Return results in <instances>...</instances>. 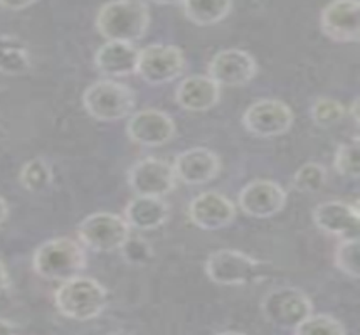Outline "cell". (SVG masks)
<instances>
[{
	"instance_id": "21",
	"label": "cell",
	"mask_w": 360,
	"mask_h": 335,
	"mask_svg": "<svg viewBox=\"0 0 360 335\" xmlns=\"http://www.w3.org/2000/svg\"><path fill=\"white\" fill-rule=\"evenodd\" d=\"M32 59L29 47L17 36H0V75L20 76L31 71Z\"/></svg>"
},
{
	"instance_id": "11",
	"label": "cell",
	"mask_w": 360,
	"mask_h": 335,
	"mask_svg": "<svg viewBox=\"0 0 360 335\" xmlns=\"http://www.w3.org/2000/svg\"><path fill=\"white\" fill-rule=\"evenodd\" d=\"M174 165L158 157H145L128 170V186L135 196L164 197L175 189Z\"/></svg>"
},
{
	"instance_id": "22",
	"label": "cell",
	"mask_w": 360,
	"mask_h": 335,
	"mask_svg": "<svg viewBox=\"0 0 360 335\" xmlns=\"http://www.w3.org/2000/svg\"><path fill=\"white\" fill-rule=\"evenodd\" d=\"M184 14L199 27L219 24L233 11V0H184Z\"/></svg>"
},
{
	"instance_id": "30",
	"label": "cell",
	"mask_w": 360,
	"mask_h": 335,
	"mask_svg": "<svg viewBox=\"0 0 360 335\" xmlns=\"http://www.w3.org/2000/svg\"><path fill=\"white\" fill-rule=\"evenodd\" d=\"M37 0H0V7L7 8V11H24V8H29L34 6Z\"/></svg>"
},
{
	"instance_id": "4",
	"label": "cell",
	"mask_w": 360,
	"mask_h": 335,
	"mask_svg": "<svg viewBox=\"0 0 360 335\" xmlns=\"http://www.w3.org/2000/svg\"><path fill=\"white\" fill-rule=\"evenodd\" d=\"M135 91L130 86L113 80H100L89 84L83 93V106L89 117L98 122L113 123L134 113Z\"/></svg>"
},
{
	"instance_id": "10",
	"label": "cell",
	"mask_w": 360,
	"mask_h": 335,
	"mask_svg": "<svg viewBox=\"0 0 360 335\" xmlns=\"http://www.w3.org/2000/svg\"><path fill=\"white\" fill-rule=\"evenodd\" d=\"M288 194L280 184L268 179L251 180L238 197L239 209L252 219H271L285 209Z\"/></svg>"
},
{
	"instance_id": "2",
	"label": "cell",
	"mask_w": 360,
	"mask_h": 335,
	"mask_svg": "<svg viewBox=\"0 0 360 335\" xmlns=\"http://www.w3.org/2000/svg\"><path fill=\"white\" fill-rule=\"evenodd\" d=\"M88 258L84 246L71 238L47 239L32 256V268L49 282H66L79 277L86 270Z\"/></svg>"
},
{
	"instance_id": "27",
	"label": "cell",
	"mask_w": 360,
	"mask_h": 335,
	"mask_svg": "<svg viewBox=\"0 0 360 335\" xmlns=\"http://www.w3.org/2000/svg\"><path fill=\"white\" fill-rule=\"evenodd\" d=\"M347 108L340 101L333 100V98L321 96L311 106V118H314L315 125L321 128L335 127L342 120L345 118Z\"/></svg>"
},
{
	"instance_id": "35",
	"label": "cell",
	"mask_w": 360,
	"mask_h": 335,
	"mask_svg": "<svg viewBox=\"0 0 360 335\" xmlns=\"http://www.w3.org/2000/svg\"><path fill=\"white\" fill-rule=\"evenodd\" d=\"M150 2L160 4V6H175V4H182L184 0H150Z\"/></svg>"
},
{
	"instance_id": "6",
	"label": "cell",
	"mask_w": 360,
	"mask_h": 335,
	"mask_svg": "<svg viewBox=\"0 0 360 335\" xmlns=\"http://www.w3.org/2000/svg\"><path fill=\"white\" fill-rule=\"evenodd\" d=\"M259 308L261 315L273 327L293 332L314 312V303L302 289L283 285L269 290L261 300Z\"/></svg>"
},
{
	"instance_id": "34",
	"label": "cell",
	"mask_w": 360,
	"mask_h": 335,
	"mask_svg": "<svg viewBox=\"0 0 360 335\" xmlns=\"http://www.w3.org/2000/svg\"><path fill=\"white\" fill-rule=\"evenodd\" d=\"M347 113H349L350 117H352L354 123H355V125H357V123H359V100H354L352 101V105H350L349 108H347Z\"/></svg>"
},
{
	"instance_id": "3",
	"label": "cell",
	"mask_w": 360,
	"mask_h": 335,
	"mask_svg": "<svg viewBox=\"0 0 360 335\" xmlns=\"http://www.w3.org/2000/svg\"><path fill=\"white\" fill-rule=\"evenodd\" d=\"M108 303V291L94 278L79 277L61 282L54 291V305L66 319L88 322L100 317Z\"/></svg>"
},
{
	"instance_id": "1",
	"label": "cell",
	"mask_w": 360,
	"mask_h": 335,
	"mask_svg": "<svg viewBox=\"0 0 360 335\" xmlns=\"http://www.w3.org/2000/svg\"><path fill=\"white\" fill-rule=\"evenodd\" d=\"M150 8L143 0H111L96 15V29L106 41L135 44L148 31Z\"/></svg>"
},
{
	"instance_id": "9",
	"label": "cell",
	"mask_w": 360,
	"mask_h": 335,
	"mask_svg": "<svg viewBox=\"0 0 360 335\" xmlns=\"http://www.w3.org/2000/svg\"><path fill=\"white\" fill-rule=\"evenodd\" d=\"M295 123L293 111L285 101L264 98L248 106L243 115V125L258 139H276L291 130Z\"/></svg>"
},
{
	"instance_id": "23",
	"label": "cell",
	"mask_w": 360,
	"mask_h": 335,
	"mask_svg": "<svg viewBox=\"0 0 360 335\" xmlns=\"http://www.w3.org/2000/svg\"><path fill=\"white\" fill-rule=\"evenodd\" d=\"M22 187L29 192H42L53 184V169L44 158L36 157L22 165L19 174Z\"/></svg>"
},
{
	"instance_id": "31",
	"label": "cell",
	"mask_w": 360,
	"mask_h": 335,
	"mask_svg": "<svg viewBox=\"0 0 360 335\" xmlns=\"http://www.w3.org/2000/svg\"><path fill=\"white\" fill-rule=\"evenodd\" d=\"M8 286H11V277H8L6 265H4L2 260H0V295H2Z\"/></svg>"
},
{
	"instance_id": "18",
	"label": "cell",
	"mask_w": 360,
	"mask_h": 335,
	"mask_svg": "<svg viewBox=\"0 0 360 335\" xmlns=\"http://www.w3.org/2000/svg\"><path fill=\"white\" fill-rule=\"evenodd\" d=\"M221 100V86L211 76L192 75L180 81L175 89V101L191 113H205Z\"/></svg>"
},
{
	"instance_id": "26",
	"label": "cell",
	"mask_w": 360,
	"mask_h": 335,
	"mask_svg": "<svg viewBox=\"0 0 360 335\" xmlns=\"http://www.w3.org/2000/svg\"><path fill=\"white\" fill-rule=\"evenodd\" d=\"M297 335H344L347 329L342 325L340 320L335 317L327 315V313H319L315 315L314 312L307 317L297 329L293 330Z\"/></svg>"
},
{
	"instance_id": "33",
	"label": "cell",
	"mask_w": 360,
	"mask_h": 335,
	"mask_svg": "<svg viewBox=\"0 0 360 335\" xmlns=\"http://www.w3.org/2000/svg\"><path fill=\"white\" fill-rule=\"evenodd\" d=\"M8 217V206L2 196H0V226L7 221Z\"/></svg>"
},
{
	"instance_id": "24",
	"label": "cell",
	"mask_w": 360,
	"mask_h": 335,
	"mask_svg": "<svg viewBox=\"0 0 360 335\" xmlns=\"http://www.w3.org/2000/svg\"><path fill=\"white\" fill-rule=\"evenodd\" d=\"M328 174L327 169L319 162H308V164L302 165L295 172L291 186L295 191L303 192V194H316L327 184Z\"/></svg>"
},
{
	"instance_id": "32",
	"label": "cell",
	"mask_w": 360,
	"mask_h": 335,
	"mask_svg": "<svg viewBox=\"0 0 360 335\" xmlns=\"http://www.w3.org/2000/svg\"><path fill=\"white\" fill-rule=\"evenodd\" d=\"M19 332V327L14 324V322L0 319V335H11Z\"/></svg>"
},
{
	"instance_id": "16",
	"label": "cell",
	"mask_w": 360,
	"mask_h": 335,
	"mask_svg": "<svg viewBox=\"0 0 360 335\" xmlns=\"http://www.w3.org/2000/svg\"><path fill=\"white\" fill-rule=\"evenodd\" d=\"M311 217L321 233L340 239L359 238L360 213L357 206L344 201H327L316 206Z\"/></svg>"
},
{
	"instance_id": "13",
	"label": "cell",
	"mask_w": 360,
	"mask_h": 335,
	"mask_svg": "<svg viewBox=\"0 0 360 335\" xmlns=\"http://www.w3.org/2000/svg\"><path fill=\"white\" fill-rule=\"evenodd\" d=\"M209 76L219 86L226 88H239L250 84L258 72L256 59L248 51L222 49L214 54L207 66Z\"/></svg>"
},
{
	"instance_id": "25",
	"label": "cell",
	"mask_w": 360,
	"mask_h": 335,
	"mask_svg": "<svg viewBox=\"0 0 360 335\" xmlns=\"http://www.w3.org/2000/svg\"><path fill=\"white\" fill-rule=\"evenodd\" d=\"M333 263L345 277L359 280L360 261H359V238L340 239L333 253Z\"/></svg>"
},
{
	"instance_id": "15",
	"label": "cell",
	"mask_w": 360,
	"mask_h": 335,
	"mask_svg": "<svg viewBox=\"0 0 360 335\" xmlns=\"http://www.w3.org/2000/svg\"><path fill=\"white\" fill-rule=\"evenodd\" d=\"M188 219L202 231H219L236 219V206L229 197L216 191L195 196L188 204Z\"/></svg>"
},
{
	"instance_id": "14",
	"label": "cell",
	"mask_w": 360,
	"mask_h": 335,
	"mask_svg": "<svg viewBox=\"0 0 360 335\" xmlns=\"http://www.w3.org/2000/svg\"><path fill=\"white\" fill-rule=\"evenodd\" d=\"M127 135L140 147L157 148L174 139L175 123L165 111L152 108L141 110L128 118Z\"/></svg>"
},
{
	"instance_id": "28",
	"label": "cell",
	"mask_w": 360,
	"mask_h": 335,
	"mask_svg": "<svg viewBox=\"0 0 360 335\" xmlns=\"http://www.w3.org/2000/svg\"><path fill=\"white\" fill-rule=\"evenodd\" d=\"M333 167L338 175L345 179H359L360 175V157H359V141H347V144L338 145L335 158H333Z\"/></svg>"
},
{
	"instance_id": "17",
	"label": "cell",
	"mask_w": 360,
	"mask_h": 335,
	"mask_svg": "<svg viewBox=\"0 0 360 335\" xmlns=\"http://www.w3.org/2000/svg\"><path fill=\"white\" fill-rule=\"evenodd\" d=\"M175 177L187 186H204L219 175L221 158L205 147L188 148L174 160Z\"/></svg>"
},
{
	"instance_id": "8",
	"label": "cell",
	"mask_w": 360,
	"mask_h": 335,
	"mask_svg": "<svg viewBox=\"0 0 360 335\" xmlns=\"http://www.w3.org/2000/svg\"><path fill=\"white\" fill-rule=\"evenodd\" d=\"M186 71L182 49L174 44H150L140 49L136 75L150 86H164Z\"/></svg>"
},
{
	"instance_id": "19",
	"label": "cell",
	"mask_w": 360,
	"mask_h": 335,
	"mask_svg": "<svg viewBox=\"0 0 360 335\" xmlns=\"http://www.w3.org/2000/svg\"><path fill=\"white\" fill-rule=\"evenodd\" d=\"M140 49L135 44L120 41H106L94 54V66L108 78H125L135 75Z\"/></svg>"
},
{
	"instance_id": "29",
	"label": "cell",
	"mask_w": 360,
	"mask_h": 335,
	"mask_svg": "<svg viewBox=\"0 0 360 335\" xmlns=\"http://www.w3.org/2000/svg\"><path fill=\"white\" fill-rule=\"evenodd\" d=\"M118 251H122L123 260H125L127 263L135 265V266L147 265L153 258V250L148 244V241H145V239L136 238V236H131V234L130 238L123 243V246L120 248Z\"/></svg>"
},
{
	"instance_id": "12",
	"label": "cell",
	"mask_w": 360,
	"mask_h": 335,
	"mask_svg": "<svg viewBox=\"0 0 360 335\" xmlns=\"http://www.w3.org/2000/svg\"><path fill=\"white\" fill-rule=\"evenodd\" d=\"M321 32L340 44H355L360 37L359 0H332L320 14Z\"/></svg>"
},
{
	"instance_id": "5",
	"label": "cell",
	"mask_w": 360,
	"mask_h": 335,
	"mask_svg": "<svg viewBox=\"0 0 360 335\" xmlns=\"http://www.w3.org/2000/svg\"><path fill=\"white\" fill-rule=\"evenodd\" d=\"M204 272L216 285L244 286L263 277L266 272V263L243 251L222 248L207 256Z\"/></svg>"
},
{
	"instance_id": "7",
	"label": "cell",
	"mask_w": 360,
	"mask_h": 335,
	"mask_svg": "<svg viewBox=\"0 0 360 335\" xmlns=\"http://www.w3.org/2000/svg\"><path fill=\"white\" fill-rule=\"evenodd\" d=\"M130 234L125 217L113 213H93L78 226L79 243L96 253L118 251Z\"/></svg>"
},
{
	"instance_id": "20",
	"label": "cell",
	"mask_w": 360,
	"mask_h": 335,
	"mask_svg": "<svg viewBox=\"0 0 360 335\" xmlns=\"http://www.w3.org/2000/svg\"><path fill=\"white\" fill-rule=\"evenodd\" d=\"M125 221L131 229L155 231L169 221L170 206L164 197L135 196L125 208Z\"/></svg>"
}]
</instances>
